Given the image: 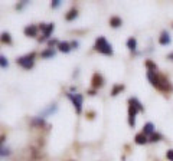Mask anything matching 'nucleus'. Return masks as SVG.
Here are the masks:
<instances>
[{"instance_id":"obj_24","label":"nucleus","mask_w":173,"mask_h":161,"mask_svg":"<svg viewBox=\"0 0 173 161\" xmlns=\"http://www.w3.org/2000/svg\"><path fill=\"white\" fill-rule=\"evenodd\" d=\"M71 46H72V48H76V46H78V42H72Z\"/></svg>"},{"instance_id":"obj_3","label":"nucleus","mask_w":173,"mask_h":161,"mask_svg":"<svg viewBox=\"0 0 173 161\" xmlns=\"http://www.w3.org/2000/svg\"><path fill=\"white\" fill-rule=\"evenodd\" d=\"M33 58H35V53H30V55H26V56H22L18 59V63L20 66H23L25 69H30L33 66Z\"/></svg>"},{"instance_id":"obj_14","label":"nucleus","mask_w":173,"mask_h":161,"mask_svg":"<svg viewBox=\"0 0 173 161\" xmlns=\"http://www.w3.org/2000/svg\"><path fill=\"white\" fill-rule=\"evenodd\" d=\"M127 48H128L130 51H136V48H137V40H136L134 38H130V39L127 40Z\"/></svg>"},{"instance_id":"obj_9","label":"nucleus","mask_w":173,"mask_h":161,"mask_svg":"<svg viewBox=\"0 0 173 161\" xmlns=\"http://www.w3.org/2000/svg\"><path fill=\"white\" fill-rule=\"evenodd\" d=\"M159 43H160V45H169V43H170V36H169L167 32H163V33H162V36H160V39H159Z\"/></svg>"},{"instance_id":"obj_21","label":"nucleus","mask_w":173,"mask_h":161,"mask_svg":"<svg viewBox=\"0 0 173 161\" xmlns=\"http://www.w3.org/2000/svg\"><path fill=\"white\" fill-rule=\"evenodd\" d=\"M159 139H160V135H159V134H153V135H151V139H150V141L156 142V141H159Z\"/></svg>"},{"instance_id":"obj_13","label":"nucleus","mask_w":173,"mask_h":161,"mask_svg":"<svg viewBox=\"0 0 173 161\" xmlns=\"http://www.w3.org/2000/svg\"><path fill=\"white\" fill-rule=\"evenodd\" d=\"M136 142L140 144V145H141V144H146V142H147V135H144L143 132H141V134H137V135H136Z\"/></svg>"},{"instance_id":"obj_20","label":"nucleus","mask_w":173,"mask_h":161,"mask_svg":"<svg viewBox=\"0 0 173 161\" xmlns=\"http://www.w3.org/2000/svg\"><path fill=\"white\" fill-rule=\"evenodd\" d=\"M10 151L7 148H3V147H0V157H5V155H9Z\"/></svg>"},{"instance_id":"obj_15","label":"nucleus","mask_w":173,"mask_h":161,"mask_svg":"<svg viewBox=\"0 0 173 161\" xmlns=\"http://www.w3.org/2000/svg\"><path fill=\"white\" fill-rule=\"evenodd\" d=\"M76 16H78V12H76L75 9H72V10H69V12H68V15L65 16V19H66V20H74Z\"/></svg>"},{"instance_id":"obj_12","label":"nucleus","mask_w":173,"mask_h":161,"mask_svg":"<svg viewBox=\"0 0 173 161\" xmlns=\"http://www.w3.org/2000/svg\"><path fill=\"white\" fill-rule=\"evenodd\" d=\"M58 48H59L61 52H65V53H68V52L71 51V45H69L68 42H61V43H58Z\"/></svg>"},{"instance_id":"obj_23","label":"nucleus","mask_w":173,"mask_h":161,"mask_svg":"<svg viewBox=\"0 0 173 161\" xmlns=\"http://www.w3.org/2000/svg\"><path fill=\"white\" fill-rule=\"evenodd\" d=\"M59 5H61V0H53V2H52V5H51V6H52V7H58Z\"/></svg>"},{"instance_id":"obj_4","label":"nucleus","mask_w":173,"mask_h":161,"mask_svg":"<svg viewBox=\"0 0 173 161\" xmlns=\"http://www.w3.org/2000/svg\"><path fill=\"white\" fill-rule=\"evenodd\" d=\"M68 96H69V99L72 101V104H74V106L76 108V112L79 114V112L82 111V101H84V96H82L81 94H75V95H72V94H69Z\"/></svg>"},{"instance_id":"obj_2","label":"nucleus","mask_w":173,"mask_h":161,"mask_svg":"<svg viewBox=\"0 0 173 161\" xmlns=\"http://www.w3.org/2000/svg\"><path fill=\"white\" fill-rule=\"evenodd\" d=\"M95 49L104 55H113V48L111 45L105 40V38H98L95 42Z\"/></svg>"},{"instance_id":"obj_7","label":"nucleus","mask_w":173,"mask_h":161,"mask_svg":"<svg viewBox=\"0 0 173 161\" xmlns=\"http://www.w3.org/2000/svg\"><path fill=\"white\" fill-rule=\"evenodd\" d=\"M53 23H51V25H48V26H41V29H43V39H46V38H49V35H51V32L53 30Z\"/></svg>"},{"instance_id":"obj_10","label":"nucleus","mask_w":173,"mask_h":161,"mask_svg":"<svg viewBox=\"0 0 173 161\" xmlns=\"http://www.w3.org/2000/svg\"><path fill=\"white\" fill-rule=\"evenodd\" d=\"M36 33H38V28L36 26H28L25 29V35L26 36H36Z\"/></svg>"},{"instance_id":"obj_16","label":"nucleus","mask_w":173,"mask_h":161,"mask_svg":"<svg viewBox=\"0 0 173 161\" xmlns=\"http://www.w3.org/2000/svg\"><path fill=\"white\" fill-rule=\"evenodd\" d=\"M0 40H2L3 43H10V42H12V39H10V35H9L7 32L2 33V36H0Z\"/></svg>"},{"instance_id":"obj_5","label":"nucleus","mask_w":173,"mask_h":161,"mask_svg":"<svg viewBox=\"0 0 173 161\" xmlns=\"http://www.w3.org/2000/svg\"><path fill=\"white\" fill-rule=\"evenodd\" d=\"M56 111H58V105H56V104H52V105H49L48 108H45L43 111H41L39 118H46V117H49V115L55 114Z\"/></svg>"},{"instance_id":"obj_17","label":"nucleus","mask_w":173,"mask_h":161,"mask_svg":"<svg viewBox=\"0 0 173 161\" xmlns=\"http://www.w3.org/2000/svg\"><path fill=\"white\" fill-rule=\"evenodd\" d=\"M123 89H124V86H123V85H116V86H114V89L111 91V95H113V96H116V95H117L120 91H123Z\"/></svg>"},{"instance_id":"obj_6","label":"nucleus","mask_w":173,"mask_h":161,"mask_svg":"<svg viewBox=\"0 0 173 161\" xmlns=\"http://www.w3.org/2000/svg\"><path fill=\"white\" fill-rule=\"evenodd\" d=\"M153 132H154V125H153L151 122H147V124L143 127V134H144V135H153Z\"/></svg>"},{"instance_id":"obj_22","label":"nucleus","mask_w":173,"mask_h":161,"mask_svg":"<svg viewBox=\"0 0 173 161\" xmlns=\"http://www.w3.org/2000/svg\"><path fill=\"white\" fill-rule=\"evenodd\" d=\"M166 157H167V160H172V161H173V150H169L167 154H166Z\"/></svg>"},{"instance_id":"obj_19","label":"nucleus","mask_w":173,"mask_h":161,"mask_svg":"<svg viewBox=\"0 0 173 161\" xmlns=\"http://www.w3.org/2000/svg\"><path fill=\"white\" fill-rule=\"evenodd\" d=\"M42 56H43V58H49V56H55V52H53L52 49H49V51H45V52H42Z\"/></svg>"},{"instance_id":"obj_18","label":"nucleus","mask_w":173,"mask_h":161,"mask_svg":"<svg viewBox=\"0 0 173 161\" xmlns=\"http://www.w3.org/2000/svg\"><path fill=\"white\" fill-rule=\"evenodd\" d=\"M0 66H2V68H7L9 66V62H7V59L5 56H0Z\"/></svg>"},{"instance_id":"obj_1","label":"nucleus","mask_w":173,"mask_h":161,"mask_svg":"<svg viewBox=\"0 0 173 161\" xmlns=\"http://www.w3.org/2000/svg\"><path fill=\"white\" fill-rule=\"evenodd\" d=\"M130 108H128V124L130 127H134L136 125V114L137 111H143V106L136 99V98H130Z\"/></svg>"},{"instance_id":"obj_8","label":"nucleus","mask_w":173,"mask_h":161,"mask_svg":"<svg viewBox=\"0 0 173 161\" xmlns=\"http://www.w3.org/2000/svg\"><path fill=\"white\" fill-rule=\"evenodd\" d=\"M101 85H103V78H101V75L95 73V75L93 76V86H94V88H100Z\"/></svg>"},{"instance_id":"obj_11","label":"nucleus","mask_w":173,"mask_h":161,"mask_svg":"<svg viewBox=\"0 0 173 161\" xmlns=\"http://www.w3.org/2000/svg\"><path fill=\"white\" fill-rule=\"evenodd\" d=\"M121 23H123V20H121L118 16H113V18L110 19V25H111L113 28H118V26H121Z\"/></svg>"}]
</instances>
